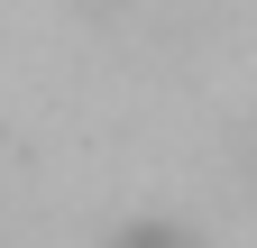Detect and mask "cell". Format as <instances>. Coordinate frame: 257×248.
<instances>
[{
	"mask_svg": "<svg viewBox=\"0 0 257 248\" xmlns=\"http://www.w3.org/2000/svg\"><path fill=\"white\" fill-rule=\"evenodd\" d=\"M110 248H202V239H193V230H175V221H128Z\"/></svg>",
	"mask_w": 257,
	"mask_h": 248,
	"instance_id": "obj_1",
	"label": "cell"
},
{
	"mask_svg": "<svg viewBox=\"0 0 257 248\" xmlns=\"http://www.w3.org/2000/svg\"><path fill=\"white\" fill-rule=\"evenodd\" d=\"M239 175H248V193H257V110H248V129H239Z\"/></svg>",
	"mask_w": 257,
	"mask_h": 248,
	"instance_id": "obj_2",
	"label": "cell"
}]
</instances>
